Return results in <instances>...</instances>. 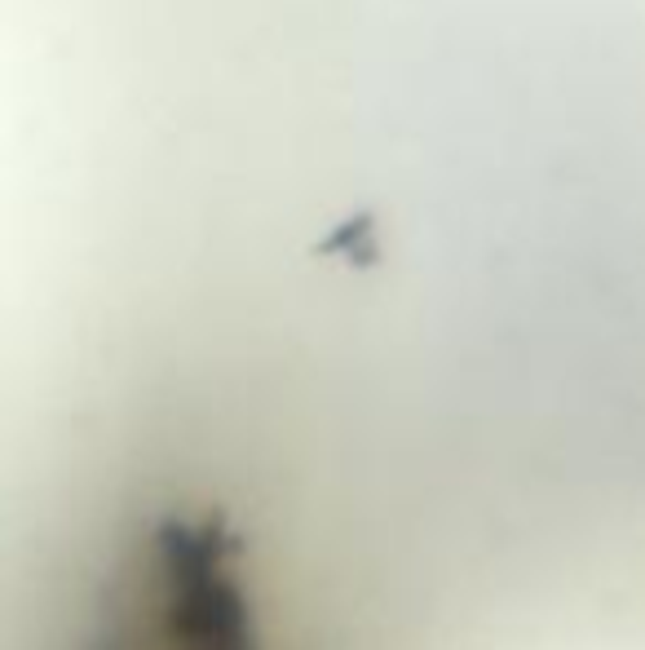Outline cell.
Returning a JSON list of instances; mask_svg holds the SVG:
<instances>
[{"instance_id":"1","label":"cell","mask_w":645,"mask_h":650,"mask_svg":"<svg viewBox=\"0 0 645 650\" xmlns=\"http://www.w3.org/2000/svg\"><path fill=\"white\" fill-rule=\"evenodd\" d=\"M142 270V265H137ZM146 270H155V265H146ZM160 274H177V270H160ZM181 279H194V274H181ZM208 283H217V279H208ZM221 288H239V283H221Z\"/></svg>"}]
</instances>
